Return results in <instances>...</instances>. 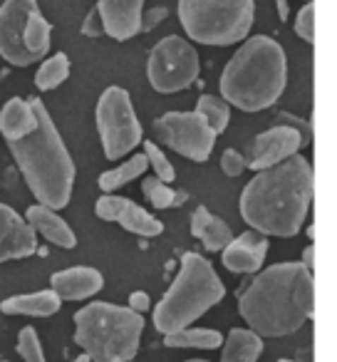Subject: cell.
Instances as JSON below:
<instances>
[{
  "label": "cell",
  "instance_id": "35",
  "mask_svg": "<svg viewBox=\"0 0 337 362\" xmlns=\"http://www.w3.org/2000/svg\"><path fill=\"white\" fill-rule=\"evenodd\" d=\"M302 266L305 268H310L312 271V266H315V246H305V251H302Z\"/></svg>",
  "mask_w": 337,
  "mask_h": 362
},
{
  "label": "cell",
  "instance_id": "31",
  "mask_svg": "<svg viewBox=\"0 0 337 362\" xmlns=\"http://www.w3.org/2000/svg\"><path fill=\"white\" fill-rule=\"evenodd\" d=\"M246 169H248V161H246V156H243L238 149H226L221 154V171L226 176L236 179V176H241Z\"/></svg>",
  "mask_w": 337,
  "mask_h": 362
},
{
  "label": "cell",
  "instance_id": "5",
  "mask_svg": "<svg viewBox=\"0 0 337 362\" xmlns=\"http://www.w3.org/2000/svg\"><path fill=\"white\" fill-rule=\"evenodd\" d=\"M144 315L97 300L75 313V345L92 362H131L139 352Z\"/></svg>",
  "mask_w": 337,
  "mask_h": 362
},
{
  "label": "cell",
  "instance_id": "37",
  "mask_svg": "<svg viewBox=\"0 0 337 362\" xmlns=\"http://www.w3.org/2000/svg\"><path fill=\"white\" fill-rule=\"evenodd\" d=\"M75 362H92V360H90V357H87V355H85V352H82V355H80V357H75Z\"/></svg>",
  "mask_w": 337,
  "mask_h": 362
},
{
  "label": "cell",
  "instance_id": "18",
  "mask_svg": "<svg viewBox=\"0 0 337 362\" xmlns=\"http://www.w3.org/2000/svg\"><path fill=\"white\" fill-rule=\"evenodd\" d=\"M25 221L30 223V228L35 231V236H42L45 241L55 243L60 248H75L77 246V236L70 228V223L50 206H42V204H35V206H28Z\"/></svg>",
  "mask_w": 337,
  "mask_h": 362
},
{
  "label": "cell",
  "instance_id": "14",
  "mask_svg": "<svg viewBox=\"0 0 337 362\" xmlns=\"http://www.w3.org/2000/svg\"><path fill=\"white\" fill-rule=\"evenodd\" d=\"M37 251V236L30 223L8 204H0V263L20 261Z\"/></svg>",
  "mask_w": 337,
  "mask_h": 362
},
{
  "label": "cell",
  "instance_id": "21",
  "mask_svg": "<svg viewBox=\"0 0 337 362\" xmlns=\"http://www.w3.org/2000/svg\"><path fill=\"white\" fill-rule=\"evenodd\" d=\"M35 110H32L30 100L13 97L0 110V134L6 141L23 139V136L35 129Z\"/></svg>",
  "mask_w": 337,
  "mask_h": 362
},
{
  "label": "cell",
  "instance_id": "3",
  "mask_svg": "<svg viewBox=\"0 0 337 362\" xmlns=\"http://www.w3.org/2000/svg\"><path fill=\"white\" fill-rule=\"evenodd\" d=\"M30 105L37 119L35 129L23 139L8 141V146H11L13 159L37 204L57 211L70 204L77 169L72 154L62 141L60 129L55 127V119L42 105V100L30 97Z\"/></svg>",
  "mask_w": 337,
  "mask_h": 362
},
{
  "label": "cell",
  "instance_id": "25",
  "mask_svg": "<svg viewBox=\"0 0 337 362\" xmlns=\"http://www.w3.org/2000/svg\"><path fill=\"white\" fill-rule=\"evenodd\" d=\"M141 192H144L146 202L154 209H179L189 199L187 192H177V189H172L166 181L156 179V176H146L141 181Z\"/></svg>",
  "mask_w": 337,
  "mask_h": 362
},
{
  "label": "cell",
  "instance_id": "30",
  "mask_svg": "<svg viewBox=\"0 0 337 362\" xmlns=\"http://www.w3.org/2000/svg\"><path fill=\"white\" fill-rule=\"evenodd\" d=\"M295 33L300 40L307 42V45L315 42V3H312V0H305V6L297 11Z\"/></svg>",
  "mask_w": 337,
  "mask_h": 362
},
{
  "label": "cell",
  "instance_id": "24",
  "mask_svg": "<svg viewBox=\"0 0 337 362\" xmlns=\"http://www.w3.org/2000/svg\"><path fill=\"white\" fill-rule=\"evenodd\" d=\"M223 335L208 327H184V330L164 335L166 347H194V350H216L221 347Z\"/></svg>",
  "mask_w": 337,
  "mask_h": 362
},
{
  "label": "cell",
  "instance_id": "26",
  "mask_svg": "<svg viewBox=\"0 0 337 362\" xmlns=\"http://www.w3.org/2000/svg\"><path fill=\"white\" fill-rule=\"evenodd\" d=\"M70 77V57L65 52H55L52 57H47L35 72V87L42 92L57 90L62 82Z\"/></svg>",
  "mask_w": 337,
  "mask_h": 362
},
{
  "label": "cell",
  "instance_id": "39",
  "mask_svg": "<svg viewBox=\"0 0 337 362\" xmlns=\"http://www.w3.org/2000/svg\"><path fill=\"white\" fill-rule=\"evenodd\" d=\"M278 362H295V360H288V357H283V360H278Z\"/></svg>",
  "mask_w": 337,
  "mask_h": 362
},
{
  "label": "cell",
  "instance_id": "17",
  "mask_svg": "<svg viewBox=\"0 0 337 362\" xmlns=\"http://www.w3.org/2000/svg\"><path fill=\"white\" fill-rule=\"evenodd\" d=\"M105 286V276L92 266H75L50 276V288L60 300H87Z\"/></svg>",
  "mask_w": 337,
  "mask_h": 362
},
{
  "label": "cell",
  "instance_id": "15",
  "mask_svg": "<svg viewBox=\"0 0 337 362\" xmlns=\"http://www.w3.org/2000/svg\"><path fill=\"white\" fill-rule=\"evenodd\" d=\"M95 8L102 18V28L112 40L124 42L139 35L144 0H100Z\"/></svg>",
  "mask_w": 337,
  "mask_h": 362
},
{
  "label": "cell",
  "instance_id": "1",
  "mask_svg": "<svg viewBox=\"0 0 337 362\" xmlns=\"http://www.w3.org/2000/svg\"><path fill=\"white\" fill-rule=\"evenodd\" d=\"M315 197V171L300 154L256 171L241 192V216L263 236L292 238L300 233Z\"/></svg>",
  "mask_w": 337,
  "mask_h": 362
},
{
  "label": "cell",
  "instance_id": "22",
  "mask_svg": "<svg viewBox=\"0 0 337 362\" xmlns=\"http://www.w3.org/2000/svg\"><path fill=\"white\" fill-rule=\"evenodd\" d=\"M221 345V362H258L263 352V337L251 327H233Z\"/></svg>",
  "mask_w": 337,
  "mask_h": 362
},
{
  "label": "cell",
  "instance_id": "38",
  "mask_svg": "<svg viewBox=\"0 0 337 362\" xmlns=\"http://www.w3.org/2000/svg\"><path fill=\"white\" fill-rule=\"evenodd\" d=\"M187 362H208V360H201V357H194V360H187Z\"/></svg>",
  "mask_w": 337,
  "mask_h": 362
},
{
  "label": "cell",
  "instance_id": "4",
  "mask_svg": "<svg viewBox=\"0 0 337 362\" xmlns=\"http://www.w3.org/2000/svg\"><path fill=\"white\" fill-rule=\"evenodd\" d=\"M288 85V57L278 40L268 35L248 37L221 72V97L243 112L273 107Z\"/></svg>",
  "mask_w": 337,
  "mask_h": 362
},
{
  "label": "cell",
  "instance_id": "19",
  "mask_svg": "<svg viewBox=\"0 0 337 362\" xmlns=\"http://www.w3.org/2000/svg\"><path fill=\"white\" fill-rule=\"evenodd\" d=\"M191 236L203 243V248L211 253L223 251L231 243L233 231L223 218L211 214L206 206H196L191 214Z\"/></svg>",
  "mask_w": 337,
  "mask_h": 362
},
{
  "label": "cell",
  "instance_id": "20",
  "mask_svg": "<svg viewBox=\"0 0 337 362\" xmlns=\"http://www.w3.org/2000/svg\"><path fill=\"white\" fill-rule=\"evenodd\" d=\"M62 308V300L52 288L28 296H11L0 303V310L6 315H28V317H50Z\"/></svg>",
  "mask_w": 337,
  "mask_h": 362
},
{
  "label": "cell",
  "instance_id": "10",
  "mask_svg": "<svg viewBox=\"0 0 337 362\" xmlns=\"http://www.w3.org/2000/svg\"><path fill=\"white\" fill-rule=\"evenodd\" d=\"M201 72L196 47L179 35H166L149 52L146 77L159 95H177L196 82Z\"/></svg>",
  "mask_w": 337,
  "mask_h": 362
},
{
  "label": "cell",
  "instance_id": "2",
  "mask_svg": "<svg viewBox=\"0 0 337 362\" xmlns=\"http://www.w3.org/2000/svg\"><path fill=\"white\" fill-rule=\"evenodd\" d=\"M238 313L261 337L292 335L315 313L312 271L295 261L258 271L238 296Z\"/></svg>",
  "mask_w": 337,
  "mask_h": 362
},
{
  "label": "cell",
  "instance_id": "12",
  "mask_svg": "<svg viewBox=\"0 0 337 362\" xmlns=\"http://www.w3.org/2000/svg\"><path fill=\"white\" fill-rule=\"evenodd\" d=\"M95 214L102 221H114L119 223L124 231L134 233V236L154 238L164 233V223L149 214L146 209H141L139 204H134L131 199L114 197V194H105V197L97 199Z\"/></svg>",
  "mask_w": 337,
  "mask_h": 362
},
{
  "label": "cell",
  "instance_id": "11",
  "mask_svg": "<svg viewBox=\"0 0 337 362\" xmlns=\"http://www.w3.org/2000/svg\"><path fill=\"white\" fill-rule=\"evenodd\" d=\"M154 134L161 144L174 149L177 154L191 161H208L213 146H216V132L206 122V117L194 112H166L154 119Z\"/></svg>",
  "mask_w": 337,
  "mask_h": 362
},
{
  "label": "cell",
  "instance_id": "27",
  "mask_svg": "<svg viewBox=\"0 0 337 362\" xmlns=\"http://www.w3.org/2000/svg\"><path fill=\"white\" fill-rule=\"evenodd\" d=\"M196 112L199 115L206 117V122L211 124V129L216 134H223L231 122V105H228L223 97H216V95H201L196 102Z\"/></svg>",
  "mask_w": 337,
  "mask_h": 362
},
{
  "label": "cell",
  "instance_id": "8",
  "mask_svg": "<svg viewBox=\"0 0 337 362\" xmlns=\"http://www.w3.org/2000/svg\"><path fill=\"white\" fill-rule=\"evenodd\" d=\"M52 25L37 0H6L0 6V57L13 67L40 62L50 50Z\"/></svg>",
  "mask_w": 337,
  "mask_h": 362
},
{
  "label": "cell",
  "instance_id": "36",
  "mask_svg": "<svg viewBox=\"0 0 337 362\" xmlns=\"http://www.w3.org/2000/svg\"><path fill=\"white\" fill-rule=\"evenodd\" d=\"M276 6H278V18L285 23L288 21V13H290V11H288V0H276Z\"/></svg>",
  "mask_w": 337,
  "mask_h": 362
},
{
  "label": "cell",
  "instance_id": "23",
  "mask_svg": "<svg viewBox=\"0 0 337 362\" xmlns=\"http://www.w3.org/2000/svg\"><path fill=\"white\" fill-rule=\"evenodd\" d=\"M146 169H149V161H146V154L141 151V154H134L131 159H126L124 164L112 166L110 171L100 174V181H97V187H100L105 194H112V192H117V189L126 187L129 181L139 179V176L144 174Z\"/></svg>",
  "mask_w": 337,
  "mask_h": 362
},
{
  "label": "cell",
  "instance_id": "34",
  "mask_svg": "<svg viewBox=\"0 0 337 362\" xmlns=\"http://www.w3.org/2000/svg\"><path fill=\"white\" fill-rule=\"evenodd\" d=\"M126 308L129 310H134V313H139V315H144L146 310L151 308V298H149V293H144V291H134L129 296V303H126Z\"/></svg>",
  "mask_w": 337,
  "mask_h": 362
},
{
  "label": "cell",
  "instance_id": "29",
  "mask_svg": "<svg viewBox=\"0 0 337 362\" xmlns=\"http://www.w3.org/2000/svg\"><path fill=\"white\" fill-rule=\"evenodd\" d=\"M144 154H146V161H149V166L154 169V176L161 181H166V184H172L174 179H177V171H174V164L169 159H166V154L159 149V144L156 141H144Z\"/></svg>",
  "mask_w": 337,
  "mask_h": 362
},
{
  "label": "cell",
  "instance_id": "9",
  "mask_svg": "<svg viewBox=\"0 0 337 362\" xmlns=\"http://www.w3.org/2000/svg\"><path fill=\"white\" fill-rule=\"evenodd\" d=\"M97 132H100L102 151L110 161L124 159L131 149L141 144L144 132L131 105V95L119 85L107 87L97 100L95 110Z\"/></svg>",
  "mask_w": 337,
  "mask_h": 362
},
{
  "label": "cell",
  "instance_id": "16",
  "mask_svg": "<svg viewBox=\"0 0 337 362\" xmlns=\"http://www.w3.org/2000/svg\"><path fill=\"white\" fill-rule=\"evenodd\" d=\"M268 256V236L258 231H246L241 236H233L231 243L221 251V261L226 271L246 276V273H258L266 263Z\"/></svg>",
  "mask_w": 337,
  "mask_h": 362
},
{
  "label": "cell",
  "instance_id": "33",
  "mask_svg": "<svg viewBox=\"0 0 337 362\" xmlns=\"http://www.w3.org/2000/svg\"><path fill=\"white\" fill-rule=\"evenodd\" d=\"M80 30L85 37H102L105 35V28H102V18H100V13H97V8H92V11L87 13V18L82 21Z\"/></svg>",
  "mask_w": 337,
  "mask_h": 362
},
{
  "label": "cell",
  "instance_id": "28",
  "mask_svg": "<svg viewBox=\"0 0 337 362\" xmlns=\"http://www.w3.org/2000/svg\"><path fill=\"white\" fill-rule=\"evenodd\" d=\"M18 355L23 357V362H47L45 360V350H42L40 335H37L35 327H23L18 332V345H16Z\"/></svg>",
  "mask_w": 337,
  "mask_h": 362
},
{
  "label": "cell",
  "instance_id": "6",
  "mask_svg": "<svg viewBox=\"0 0 337 362\" xmlns=\"http://www.w3.org/2000/svg\"><path fill=\"white\" fill-rule=\"evenodd\" d=\"M223 296L226 286L211 263L199 253H187L174 283L154 305V327L161 335L184 330L218 305Z\"/></svg>",
  "mask_w": 337,
  "mask_h": 362
},
{
  "label": "cell",
  "instance_id": "7",
  "mask_svg": "<svg viewBox=\"0 0 337 362\" xmlns=\"http://www.w3.org/2000/svg\"><path fill=\"white\" fill-rule=\"evenodd\" d=\"M256 18V0H179V23L194 42L213 47L246 40Z\"/></svg>",
  "mask_w": 337,
  "mask_h": 362
},
{
  "label": "cell",
  "instance_id": "32",
  "mask_svg": "<svg viewBox=\"0 0 337 362\" xmlns=\"http://www.w3.org/2000/svg\"><path fill=\"white\" fill-rule=\"evenodd\" d=\"M164 18H169V8L164 6H156V8H149L146 13H141V28L139 33H151L156 25H159Z\"/></svg>",
  "mask_w": 337,
  "mask_h": 362
},
{
  "label": "cell",
  "instance_id": "13",
  "mask_svg": "<svg viewBox=\"0 0 337 362\" xmlns=\"http://www.w3.org/2000/svg\"><path fill=\"white\" fill-rule=\"evenodd\" d=\"M302 146V132L288 124H276L271 129L261 132L256 139L251 141L248 149V169L261 171L268 166H276L280 161L290 159L292 154H297V149Z\"/></svg>",
  "mask_w": 337,
  "mask_h": 362
}]
</instances>
